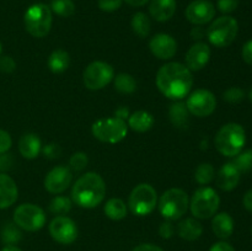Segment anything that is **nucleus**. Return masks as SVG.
Wrapping results in <instances>:
<instances>
[{"label": "nucleus", "instance_id": "nucleus-23", "mask_svg": "<svg viewBox=\"0 0 252 251\" xmlns=\"http://www.w3.org/2000/svg\"><path fill=\"white\" fill-rule=\"evenodd\" d=\"M177 233L180 238L185 239L187 241L197 240L203 233V226L197 219L186 218L181 220L177 225Z\"/></svg>", "mask_w": 252, "mask_h": 251}, {"label": "nucleus", "instance_id": "nucleus-50", "mask_svg": "<svg viewBox=\"0 0 252 251\" xmlns=\"http://www.w3.org/2000/svg\"><path fill=\"white\" fill-rule=\"evenodd\" d=\"M125 1L127 2L128 5H130V6L139 7V6H143V5H145L147 2H149V0H125Z\"/></svg>", "mask_w": 252, "mask_h": 251}, {"label": "nucleus", "instance_id": "nucleus-13", "mask_svg": "<svg viewBox=\"0 0 252 251\" xmlns=\"http://www.w3.org/2000/svg\"><path fill=\"white\" fill-rule=\"evenodd\" d=\"M49 234L57 243L70 245L78 238V226L69 217L57 216L49 224Z\"/></svg>", "mask_w": 252, "mask_h": 251}, {"label": "nucleus", "instance_id": "nucleus-49", "mask_svg": "<svg viewBox=\"0 0 252 251\" xmlns=\"http://www.w3.org/2000/svg\"><path fill=\"white\" fill-rule=\"evenodd\" d=\"M204 34H206V31H203V29L199 26L193 27L191 31V36L193 39H201Z\"/></svg>", "mask_w": 252, "mask_h": 251}, {"label": "nucleus", "instance_id": "nucleus-17", "mask_svg": "<svg viewBox=\"0 0 252 251\" xmlns=\"http://www.w3.org/2000/svg\"><path fill=\"white\" fill-rule=\"evenodd\" d=\"M211 58V48L204 42L194 43L186 54V66L191 71H198L207 65Z\"/></svg>", "mask_w": 252, "mask_h": 251}, {"label": "nucleus", "instance_id": "nucleus-51", "mask_svg": "<svg viewBox=\"0 0 252 251\" xmlns=\"http://www.w3.org/2000/svg\"><path fill=\"white\" fill-rule=\"evenodd\" d=\"M1 251H22V250L15 245H6Z\"/></svg>", "mask_w": 252, "mask_h": 251}, {"label": "nucleus", "instance_id": "nucleus-25", "mask_svg": "<svg viewBox=\"0 0 252 251\" xmlns=\"http://www.w3.org/2000/svg\"><path fill=\"white\" fill-rule=\"evenodd\" d=\"M154 125V117L147 111H135L128 117V126L135 132H147Z\"/></svg>", "mask_w": 252, "mask_h": 251}, {"label": "nucleus", "instance_id": "nucleus-41", "mask_svg": "<svg viewBox=\"0 0 252 251\" xmlns=\"http://www.w3.org/2000/svg\"><path fill=\"white\" fill-rule=\"evenodd\" d=\"M12 139L9 133L4 129H0V154H5L11 148Z\"/></svg>", "mask_w": 252, "mask_h": 251}, {"label": "nucleus", "instance_id": "nucleus-9", "mask_svg": "<svg viewBox=\"0 0 252 251\" xmlns=\"http://www.w3.org/2000/svg\"><path fill=\"white\" fill-rule=\"evenodd\" d=\"M128 125L126 121L117 117L102 118L93 125V134L96 139L103 143L116 144L123 140L127 135Z\"/></svg>", "mask_w": 252, "mask_h": 251}, {"label": "nucleus", "instance_id": "nucleus-11", "mask_svg": "<svg viewBox=\"0 0 252 251\" xmlns=\"http://www.w3.org/2000/svg\"><path fill=\"white\" fill-rule=\"evenodd\" d=\"M115 70L106 62L95 61L89 64L83 74L84 85L89 90H101L112 81Z\"/></svg>", "mask_w": 252, "mask_h": 251}, {"label": "nucleus", "instance_id": "nucleus-52", "mask_svg": "<svg viewBox=\"0 0 252 251\" xmlns=\"http://www.w3.org/2000/svg\"><path fill=\"white\" fill-rule=\"evenodd\" d=\"M249 98H250V101L252 102V88L250 89V91H249Z\"/></svg>", "mask_w": 252, "mask_h": 251}, {"label": "nucleus", "instance_id": "nucleus-22", "mask_svg": "<svg viewBox=\"0 0 252 251\" xmlns=\"http://www.w3.org/2000/svg\"><path fill=\"white\" fill-rule=\"evenodd\" d=\"M213 217L212 229H213V233L216 234V236H218L219 239L230 238L234 231V220L230 214L221 212V213L216 214Z\"/></svg>", "mask_w": 252, "mask_h": 251}, {"label": "nucleus", "instance_id": "nucleus-32", "mask_svg": "<svg viewBox=\"0 0 252 251\" xmlns=\"http://www.w3.org/2000/svg\"><path fill=\"white\" fill-rule=\"evenodd\" d=\"M22 239V233L15 223L5 224L1 229V240L6 245H15Z\"/></svg>", "mask_w": 252, "mask_h": 251}, {"label": "nucleus", "instance_id": "nucleus-31", "mask_svg": "<svg viewBox=\"0 0 252 251\" xmlns=\"http://www.w3.org/2000/svg\"><path fill=\"white\" fill-rule=\"evenodd\" d=\"M73 206V202L70 198L65 196H57L49 202V212L57 216H64V214L69 213Z\"/></svg>", "mask_w": 252, "mask_h": 251}, {"label": "nucleus", "instance_id": "nucleus-10", "mask_svg": "<svg viewBox=\"0 0 252 251\" xmlns=\"http://www.w3.org/2000/svg\"><path fill=\"white\" fill-rule=\"evenodd\" d=\"M14 223L26 231H37L46 224V213L36 204H20L14 212Z\"/></svg>", "mask_w": 252, "mask_h": 251}, {"label": "nucleus", "instance_id": "nucleus-37", "mask_svg": "<svg viewBox=\"0 0 252 251\" xmlns=\"http://www.w3.org/2000/svg\"><path fill=\"white\" fill-rule=\"evenodd\" d=\"M123 0H98L97 5L100 10L105 12H113L122 6Z\"/></svg>", "mask_w": 252, "mask_h": 251}, {"label": "nucleus", "instance_id": "nucleus-24", "mask_svg": "<svg viewBox=\"0 0 252 251\" xmlns=\"http://www.w3.org/2000/svg\"><path fill=\"white\" fill-rule=\"evenodd\" d=\"M169 117L172 125L176 128H180V129L187 128L189 122V112L187 110L186 103L181 102V101L172 103L169 108Z\"/></svg>", "mask_w": 252, "mask_h": 251}, {"label": "nucleus", "instance_id": "nucleus-48", "mask_svg": "<svg viewBox=\"0 0 252 251\" xmlns=\"http://www.w3.org/2000/svg\"><path fill=\"white\" fill-rule=\"evenodd\" d=\"M243 203H244V207H245L246 211L252 212V189L246 192L245 196H244V198H243Z\"/></svg>", "mask_w": 252, "mask_h": 251}, {"label": "nucleus", "instance_id": "nucleus-26", "mask_svg": "<svg viewBox=\"0 0 252 251\" xmlns=\"http://www.w3.org/2000/svg\"><path fill=\"white\" fill-rule=\"evenodd\" d=\"M47 64H48V68L52 73H64L69 68L70 57H69L68 52L64 51V49H56V51H53L51 53Z\"/></svg>", "mask_w": 252, "mask_h": 251}, {"label": "nucleus", "instance_id": "nucleus-43", "mask_svg": "<svg viewBox=\"0 0 252 251\" xmlns=\"http://www.w3.org/2000/svg\"><path fill=\"white\" fill-rule=\"evenodd\" d=\"M241 54H243V59L245 61V63H248L249 65H252V39L244 44Z\"/></svg>", "mask_w": 252, "mask_h": 251}, {"label": "nucleus", "instance_id": "nucleus-2", "mask_svg": "<svg viewBox=\"0 0 252 251\" xmlns=\"http://www.w3.org/2000/svg\"><path fill=\"white\" fill-rule=\"evenodd\" d=\"M105 194V181L96 172H86L76 180L71 188V199L81 208H95L101 204Z\"/></svg>", "mask_w": 252, "mask_h": 251}, {"label": "nucleus", "instance_id": "nucleus-46", "mask_svg": "<svg viewBox=\"0 0 252 251\" xmlns=\"http://www.w3.org/2000/svg\"><path fill=\"white\" fill-rule=\"evenodd\" d=\"M12 164V159L9 154H0V169L6 170L9 169L10 165Z\"/></svg>", "mask_w": 252, "mask_h": 251}, {"label": "nucleus", "instance_id": "nucleus-21", "mask_svg": "<svg viewBox=\"0 0 252 251\" xmlns=\"http://www.w3.org/2000/svg\"><path fill=\"white\" fill-rule=\"evenodd\" d=\"M42 149L41 139L37 134L26 133L19 140V152L26 159H34L38 157Z\"/></svg>", "mask_w": 252, "mask_h": 251}, {"label": "nucleus", "instance_id": "nucleus-44", "mask_svg": "<svg viewBox=\"0 0 252 251\" xmlns=\"http://www.w3.org/2000/svg\"><path fill=\"white\" fill-rule=\"evenodd\" d=\"M209 251H235V249L230 245V244L225 243V241H219V243H216Z\"/></svg>", "mask_w": 252, "mask_h": 251}, {"label": "nucleus", "instance_id": "nucleus-16", "mask_svg": "<svg viewBox=\"0 0 252 251\" xmlns=\"http://www.w3.org/2000/svg\"><path fill=\"white\" fill-rule=\"evenodd\" d=\"M149 48L152 53L159 59H171L176 54L177 42L170 34L158 33L150 39Z\"/></svg>", "mask_w": 252, "mask_h": 251}, {"label": "nucleus", "instance_id": "nucleus-28", "mask_svg": "<svg viewBox=\"0 0 252 251\" xmlns=\"http://www.w3.org/2000/svg\"><path fill=\"white\" fill-rule=\"evenodd\" d=\"M132 29L133 32L140 38H145L149 36L150 30H152V24L150 19L144 14V12H135L132 17Z\"/></svg>", "mask_w": 252, "mask_h": 251}, {"label": "nucleus", "instance_id": "nucleus-3", "mask_svg": "<svg viewBox=\"0 0 252 251\" xmlns=\"http://www.w3.org/2000/svg\"><path fill=\"white\" fill-rule=\"evenodd\" d=\"M246 143V133L239 123H228L218 130L214 139L217 150L221 155L234 157L243 152Z\"/></svg>", "mask_w": 252, "mask_h": 251}, {"label": "nucleus", "instance_id": "nucleus-14", "mask_svg": "<svg viewBox=\"0 0 252 251\" xmlns=\"http://www.w3.org/2000/svg\"><path fill=\"white\" fill-rule=\"evenodd\" d=\"M71 180H73L71 170L68 166L59 165V166L53 167L47 174L44 179V187L49 193L59 194L68 188L69 185L71 184Z\"/></svg>", "mask_w": 252, "mask_h": 251}, {"label": "nucleus", "instance_id": "nucleus-4", "mask_svg": "<svg viewBox=\"0 0 252 251\" xmlns=\"http://www.w3.org/2000/svg\"><path fill=\"white\" fill-rule=\"evenodd\" d=\"M26 31L31 36L43 38L49 33L52 27V10L48 5L37 2L26 10L24 16Z\"/></svg>", "mask_w": 252, "mask_h": 251}, {"label": "nucleus", "instance_id": "nucleus-12", "mask_svg": "<svg viewBox=\"0 0 252 251\" xmlns=\"http://www.w3.org/2000/svg\"><path fill=\"white\" fill-rule=\"evenodd\" d=\"M187 110L196 117H207L212 115L217 107L216 96L206 89H198L187 97Z\"/></svg>", "mask_w": 252, "mask_h": 251}, {"label": "nucleus", "instance_id": "nucleus-30", "mask_svg": "<svg viewBox=\"0 0 252 251\" xmlns=\"http://www.w3.org/2000/svg\"><path fill=\"white\" fill-rule=\"evenodd\" d=\"M49 7L52 12L62 17H70L75 12V4L73 0H52Z\"/></svg>", "mask_w": 252, "mask_h": 251}, {"label": "nucleus", "instance_id": "nucleus-7", "mask_svg": "<svg viewBox=\"0 0 252 251\" xmlns=\"http://www.w3.org/2000/svg\"><path fill=\"white\" fill-rule=\"evenodd\" d=\"M220 197L212 187H201L192 196L189 202L191 213L197 219H209L217 213Z\"/></svg>", "mask_w": 252, "mask_h": 251}, {"label": "nucleus", "instance_id": "nucleus-6", "mask_svg": "<svg viewBox=\"0 0 252 251\" xmlns=\"http://www.w3.org/2000/svg\"><path fill=\"white\" fill-rule=\"evenodd\" d=\"M239 32V24L229 15L218 17L211 24L206 34L209 42L218 48L228 47L235 41Z\"/></svg>", "mask_w": 252, "mask_h": 251}, {"label": "nucleus", "instance_id": "nucleus-42", "mask_svg": "<svg viewBox=\"0 0 252 251\" xmlns=\"http://www.w3.org/2000/svg\"><path fill=\"white\" fill-rule=\"evenodd\" d=\"M175 233V228L172 225V223L170 220L164 221V223L160 224L159 226V235L161 236L162 239H170L172 238Z\"/></svg>", "mask_w": 252, "mask_h": 251}, {"label": "nucleus", "instance_id": "nucleus-27", "mask_svg": "<svg viewBox=\"0 0 252 251\" xmlns=\"http://www.w3.org/2000/svg\"><path fill=\"white\" fill-rule=\"evenodd\" d=\"M105 214L112 220H121L127 216V207L121 198H111L103 207Z\"/></svg>", "mask_w": 252, "mask_h": 251}, {"label": "nucleus", "instance_id": "nucleus-34", "mask_svg": "<svg viewBox=\"0 0 252 251\" xmlns=\"http://www.w3.org/2000/svg\"><path fill=\"white\" fill-rule=\"evenodd\" d=\"M233 164L240 172H248L252 170V149L239 153L236 157H234Z\"/></svg>", "mask_w": 252, "mask_h": 251}, {"label": "nucleus", "instance_id": "nucleus-39", "mask_svg": "<svg viewBox=\"0 0 252 251\" xmlns=\"http://www.w3.org/2000/svg\"><path fill=\"white\" fill-rule=\"evenodd\" d=\"M217 6H218L219 11L223 14H230L238 9L239 0H218Z\"/></svg>", "mask_w": 252, "mask_h": 251}, {"label": "nucleus", "instance_id": "nucleus-38", "mask_svg": "<svg viewBox=\"0 0 252 251\" xmlns=\"http://www.w3.org/2000/svg\"><path fill=\"white\" fill-rule=\"evenodd\" d=\"M42 153H43L44 157L47 159H57L62 155V148L59 147L56 143H49V144L44 145L43 149H42Z\"/></svg>", "mask_w": 252, "mask_h": 251}, {"label": "nucleus", "instance_id": "nucleus-47", "mask_svg": "<svg viewBox=\"0 0 252 251\" xmlns=\"http://www.w3.org/2000/svg\"><path fill=\"white\" fill-rule=\"evenodd\" d=\"M115 117L126 121L128 117H129V108L125 107V106H122V107H118L117 110L115 111Z\"/></svg>", "mask_w": 252, "mask_h": 251}, {"label": "nucleus", "instance_id": "nucleus-19", "mask_svg": "<svg viewBox=\"0 0 252 251\" xmlns=\"http://www.w3.org/2000/svg\"><path fill=\"white\" fill-rule=\"evenodd\" d=\"M240 181V171L233 162H226L217 175V186L223 191H233Z\"/></svg>", "mask_w": 252, "mask_h": 251}, {"label": "nucleus", "instance_id": "nucleus-40", "mask_svg": "<svg viewBox=\"0 0 252 251\" xmlns=\"http://www.w3.org/2000/svg\"><path fill=\"white\" fill-rule=\"evenodd\" d=\"M16 69V63L10 56L0 57V71L2 73H12Z\"/></svg>", "mask_w": 252, "mask_h": 251}, {"label": "nucleus", "instance_id": "nucleus-54", "mask_svg": "<svg viewBox=\"0 0 252 251\" xmlns=\"http://www.w3.org/2000/svg\"><path fill=\"white\" fill-rule=\"evenodd\" d=\"M251 233H252V229H251Z\"/></svg>", "mask_w": 252, "mask_h": 251}, {"label": "nucleus", "instance_id": "nucleus-5", "mask_svg": "<svg viewBox=\"0 0 252 251\" xmlns=\"http://www.w3.org/2000/svg\"><path fill=\"white\" fill-rule=\"evenodd\" d=\"M189 206V194L181 188H170L161 194L158 202L159 212L167 220H177L186 214Z\"/></svg>", "mask_w": 252, "mask_h": 251}, {"label": "nucleus", "instance_id": "nucleus-8", "mask_svg": "<svg viewBox=\"0 0 252 251\" xmlns=\"http://www.w3.org/2000/svg\"><path fill=\"white\" fill-rule=\"evenodd\" d=\"M158 204V194L149 184H140L132 189L128 198V206L134 216L145 217L152 213Z\"/></svg>", "mask_w": 252, "mask_h": 251}, {"label": "nucleus", "instance_id": "nucleus-18", "mask_svg": "<svg viewBox=\"0 0 252 251\" xmlns=\"http://www.w3.org/2000/svg\"><path fill=\"white\" fill-rule=\"evenodd\" d=\"M19 197L16 182L9 175L0 172V209L11 207Z\"/></svg>", "mask_w": 252, "mask_h": 251}, {"label": "nucleus", "instance_id": "nucleus-29", "mask_svg": "<svg viewBox=\"0 0 252 251\" xmlns=\"http://www.w3.org/2000/svg\"><path fill=\"white\" fill-rule=\"evenodd\" d=\"M115 89L121 94H133L137 90V81L130 74L121 73L115 78Z\"/></svg>", "mask_w": 252, "mask_h": 251}, {"label": "nucleus", "instance_id": "nucleus-33", "mask_svg": "<svg viewBox=\"0 0 252 251\" xmlns=\"http://www.w3.org/2000/svg\"><path fill=\"white\" fill-rule=\"evenodd\" d=\"M214 175H216V171H214L213 165L209 162H202L194 171V179L199 185H208L213 181Z\"/></svg>", "mask_w": 252, "mask_h": 251}, {"label": "nucleus", "instance_id": "nucleus-35", "mask_svg": "<svg viewBox=\"0 0 252 251\" xmlns=\"http://www.w3.org/2000/svg\"><path fill=\"white\" fill-rule=\"evenodd\" d=\"M89 157L85 153L78 152L74 153L73 155L69 159V165H70V169H73L74 171H83L86 166H88Z\"/></svg>", "mask_w": 252, "mask_h": 251}, {"label": "nucleus", "instance_id": "nucleus-53", "mask_svg": "<svg viewBox=\"0 0 252 251\" xmlns=\"http://www.w3.org/2000/svg\"><path fill=\"white\" fill-rule=\"evenodd\" d=\"M0 53H1V43H0Z\"/></svg>", "mask_w": 252, "mask_h": 251}, {"label": "nucleus", "instance_id": "nucleus-15", "mask_svg": "<svg viewBox=\"0 0 252 251\" xmlns=\"http://www.w3.org/2000/svg\"><path fill=\"white\" fill-rule=\"evenodd\" d=\"M185 14H186V19L191 24L196 25V26H202L214 19L216 7L209 0H194L187 6Z\"/></svg>", "mask_w": 252, "mask_h": 251}, {"label": "nucleus", "instance_id": "nucleus-45", "mask_svg": "<svg viewBox=\"0 0 252 251\" xmlns=\"http://www.w3.org/2000/svg\"><path fill=\"white\" fill-rule=\"evenodd\" d=\"M132 251H164L161 248L157 245H153V244H140L137 248L133 249Z\"/></svg>", "mask_w": 252, "mask_h": 251}, {"label": "nucleus", "instance_id": "nucleus-36", "mask_svg": "<svg viewBox=\"0 0 252 251\" xmlns=\"http://www.w3.org/2000/svg\"><path fill=\"white\" fill-rule=\"evenodd\" d=\"M223 98L229 103H239L245 98V91L240 88H230L224 91Z\"/></svg>", "mask_w": 252, "mask_h": 251}, {"label": "nucleus", "instance_id": "nucleus-20", "mask_svg": "<svg viewBox=\"0 0 252 251\" xmlns=\"http://www.w3.org/2000/svg\"><path fill=\"white\" fill-rule=\"evenodd\" d=\"M176 11L175 0H150L149 12L154 20L159 22L169 21Z\"/></svg>", "mask_w": 252, "mask_h": 251}, {"label": "nucleus", "instance_id": "nucleus-1", "mask_svg": "<svg viewBox=\"0 0 252 251\" xmlns=\"http://www.w3.org/2000/svg\"><path fill=\"white\" fill-rule=\"evenodd\" d=\"M193 85L192 71L177 62L162 65L157 74V86L160 93L171 100H181L187 96Z\"/></svg>", "mask_w": 252, "mask_h": 251}]
</instances>
